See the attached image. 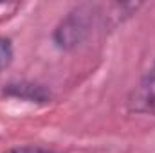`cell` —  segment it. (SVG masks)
Segmentation results:
<instances>
[{"label": "cell", "instance_id": "obj_1", "mask_svg": "<svg viewBox=\"0 0 155 153\" xmlns=\"http://www.w3.org/2000/svg\"><path fill=\"white\" fill-rule=\"evenodd\" d=\"M99 11L96 5L81 4L71 9L54 27L52 41L60 50H74L90 36Z\"/></svg>", "mask_w": 155, "mask_h": 153}, {"label": "cell", "instance_id": "obj_5", "mask_svg": "<svg viewBox=\"0 0 155 153\" xmlns=\"http://www.w3.org/2000/svg\"><path fill=\"white\" fill-rule=\"evenodd\" d=\"M5 153H54L45 148H38V146H18V148H11Z\"/></svg>", "mask_w": 155, "mask_h": 153}, {"label": "cell", "instance_id": "obj_3", "mask_svg": "<svg viewBox=\"0 0 155 153\" xmlns=\"http://www.w3.org/2000/svg\"><path fill=\"white\" fill-rule=\"evenodd\" d=\"M4 94H7V96H11V97H16V99L29 101V103H47L49 97H51L49 92H47L41 85L25 83V81L9 83V85L4 88Z\"/></svg>", "mask_w": 155, "mask_h": 153}, {"label": "cell", "instance_id": "obj_4", "mask_svg": "<svg viewBox=\"0 0 155 153\" xmlns=\"http://www.w3.org/2000/svg\"><path fill=\"white\" fill-rule=\"evenodd\" d=\"M13 56H15V50H13L11 40L5 36H0V72H4L11 65Z\"/></svg>", "mask_w": 155, "mask_h": 153}, {"label": "cell", "instance_id": "obj_2", "mask_svg": "<svg viewBox=\"0 0 155 153\" xmlns=\"http://www.w3.org/2000/svg\"><path fill=\"white\" fill-rule=\"evenodd\" d=\"M128 108L132 114L155 117V60L132 90Z\"/></svg>", "mask_w": 155, "mask_h": 153}]
</instances>
